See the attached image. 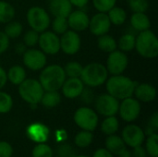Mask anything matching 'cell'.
Instances as JSON below:
<instances>
[{
  "label": "cell",
  "mask_w": 158,
  "mask_h": 157,
  "mask_svg": "<svg viewBox=\"0 0 158 157\" xmlns=\"http://www.w3.org/2000/svg\"><path fill=\"white\" fill-rule=\"evenodd\" d=\"M136 81L122 75H114L106 81V90L110 95L118 100H123L133 95Z\"/></svg>",
  "instance_id": "1"
},
{
  "label": "cell",
  "mask_w": 158,
  "mask_h": 157,
  "mask_svg": "<svg viewBox=\"0 0 158 157\" xmlns=\"http://www.w3.org/2000/svg\"><path fill=\"white\" fill-rule=\"evenodd\" d=\"M65 80L66 74L64 68L59 65H51L42 71L39 82L45 92L58 91L61 89Z\"/></svg>",
  "instance_id": "2"
},
{
  "label": "cell",
  "mask_w": 158,
  "mask_h": 157,
  "mask_svg": "<svg viewBox=\"0 0 158 157\" xmlns=\"http://www.w3.org/2000/svg\"><path fill=\"white\" fill-rule=\"evenodd\" d=\"M108 77L106 68L100 63H91L82 68L80 76L83 84L90 87H97L104 84Z\"/></svg>",
  "instance_id": "3"
},
{
  "label": "cell",
  "mask_w": 158,
  "mask_h": 157,
  "mask_svg": "<svg viewBox=\"0 0 158 157\" xmlns=\"http://www.w3.org/2000/svg\"><path fill=\"white\" fill-rule=\"evenodd\" d=\"M135 47L139 55L145 58H155L158 55V40L156 34L149 31H143L137 36Z\"/></svg>",
  "instance_id": "4"
},
{
  "label": "cell",
  "mask_w": 158,
  "mask_h": 157,
  "mask_svg": "<svg viewBox=\"0 0 158 157\" xmlns=\"http://www.w3.org/2000/svg\"><path fill=\"white\" fill-rule=\"evenodd\" d=\"M44 93L41 83L34 79H25L19 85V93L20 97L31 105L40 103Z\"/></svg>",
  "instance_id": "5"
},
{
  "label": "cell",
  "mask_w": 158,
  "mask_h": 157,
  "mask_svg": "<svg viewBox=\"0 0 158 157\" xmlns=\"http://www.w3.org/2000/svg\"><path fill=\"white\" fill-rule=\"evenodd\" d=\"M27 20L31 28L37 32L44 31L50 25V18L47 12L40 6H32L28 10Z\"/></svg>",
  "instance_id": "6"
},
{
  "label": "cell",
  "mask_w": 158,
  "mask_h": 157,
  "mask_svg": "<svg viewBox=\"0 0 158 157\" xmlns=\"http://www.w3.org/2000/svg\"><path fill=\"white\" fill-rule=\"evenodd\" d=\"M74 121L81 130L93 131L98 125V116L89 107H81L74 114Z\"/></svg>",
  "instance_id": "7"
},
{
  "label": "cell",
  "mask_w": 158,
  "mask_h": 157,
  "mask_svg": "<svg viewBox=\"0 0 158 157\" xmlns=\"http://www.w3.org/2000/svg\"><path fill=\"white\" fill-rule=\"evenodd\" d=\"M119 103L118 100L109 93L102 94L96 98L95 108L97 112L105 117L115 116L118 112Z\"/></svg>",
  "instance_id": "8"
},
{
  "label": "cell",
  "mask_w": 158,
  "mask_h": 157,
  "mask_svg": "<svg viewBox=\"0 0 158 157\" xmlns=\"http://www.w3.org/2000/svg\"><path fill=\"white\" fill-rule=\"evenodd\" d=\"M129 59L125 53L121 51H113L109 54L106 61V69L112 75L122 74L128 67Z\"/></svg>",
  "instance_id": "9"
},
{
  "label": "cell",
  "mask_w": 158,
  "mask_h": 157,
  "mask_svg": "<svg viewBox=\"0 0 158 157\" xmlns=\"http://www.w3.org/2000/svg\"><path fill=\"white\" fill-rule=\"evenodd\" d=\"M118 112L121 118L127 122L134 121L141 113V105L140 103L131 97L123 99L121 105H119Z\"/></svg>",
  "instance_id": "10"
},
{
  "label": "cell",
  "mask_w": 158,
  "mask_h": 157,
  "mask_svg": "<svg viewBox=\"0 0 158 157\" xmlns=\"http://www.w3.org/2000/svg\"><path fill=\"white\" fill-rule=\"evenodd\" d=\"M145 139L144 131L137 125H128L122 130V140L130 147H137L143 143Z\"/></svg>",
  "instance_id": "11"
},
{
  "label": "cell",
  "mask_w": 158,
  "mask_h": 157,
  "mask_svg": "<svg viewBox=\"0 0 158 157\" xmlns=\"http://www.w3.org/2000/svg\"><path fill=\"white\" fill-rule=\"evenodd\" d=\"M38 43L42 51L47 55H56L60 50V40L52 31H43L39 36Z\"/></svg>",
  "instance_id": "12"
},
{
  "label": "cell",
  "mask_w": 158,
  "mask_h": 157,
  "mask_svg": "<svg viewBox=\"0 0 158 157\" xmlns=\"http://www.w3.org/2000/svg\"><path fill=\"white\" fill-rule=\"evenodd\" d=\"M23 63L31 70H40L46 64V56L43 51L30 49L23 53Z\"/></svg>",
  "instance_id": "13"
},
{
  "label": "cell",
  "mask_w": 158,
  "mask_h": 157,
  "mask_svg": "<svg viewBox=\"0 0 158 157\" xmlns=\"http://www.w3.org/2000/svg\"><path fill=\"white\" fill-rule=\"evenodd\" d=\"M60 40V49L67 55H75L81 48V38L75 31H67Z\"/></svg>",
  "instance_id": "14"
},
{
  "label": "cell",
  "mask_w": 158,
  "mask_h": 157,
  "mask_svg": "<svg viewBox=\"0 0 158 157\" xmlns=\"http://www.w3.org/2000/svg\"><path fill=\"white\" fill-rule=\"evenodd\" d=\"M111 26V22L109 20L108 16L106 13L100 12L94 15L89 21L88 28L91 32L96 36H101L106 34Z\"/></svg>",
  "instance_id": "15"
},
{
  "label": "cell",
  "mask_w": 158,
  "mask_h": 157,
  "mask_svg": "<svg viewBox=\"0 0 158 157\" xmlns=\"http://www.w3.org/2000/svg\"><path fill=\"white\" fill-rule=\"evenodd\" d=\"M61 88L65 97L74 99L81 95L84 84L80 78H69L67 81L65 80Z\"/></svg>",
  "instance_id": "16"
},
{
  "label": "cell",
  "mask_w": 158,
  "mask_h": 157,
  "mask_svg": "<svg viewBox=\"0 0 158 157\" xmlns=\"http://www.w3.org/2000/svg\"><path fill=\"white\" fill-rule=\"evenodd\" d=\"M67 19L69 27H70L73 31H82L86 30L89 26L90 21L88 15L81 10H76L74 12H71L68 16Z\"/></svg>",
  "instance_id": "17"
},
{
  "label": "cell",
  "mask_w": 158,
  "mask_h": 157,
  "mask_svg": "<svg viewBox=\"0 0 158 157\" xmlns=\"http://www.w3.org/2000/svg\"><path fill=\"white\" fill-rule=\"evenodd\" d=\"M48 9L55 17L68 18L71 13L72 5L69 0H49Z\"/></svg>",
  "instance_id": "18"
},
{
  "label": "cell",
  "mask_w": 158,
  "mask_h": 157,
  "mask_svg": "<svg viewBox=\"0 0 158 157\" xmlns=\"http://www.w3.org/2000/svg\"><path fill=\"white\" fill-rule=\"evenodd\" d=\"M27 134L31 141L43 143L48 140L49 130L46 126L41 123H34L27 129Z\"/></svg>",
  "instance_id": "19"
},
{
  "label": "cell",
  "mask_w": 158,
  "mask_h": 157,
  "mask_svg": "<svg viewBox=\"0 0 158 157\" xmlns=\"http://www.w3.org/2000/svg\"><path fill=\"white\" fill-rule=\"evenodd\" d=\"M136 96V98L142 102L149 103L155 100L156 96V90L154 86L148 83H142L137 84L133 93Z\"/></svg>",
  "instance_id": "20"
},
{
  "label": "cell",
  "mask_w": 158,
  "mask_h": 157,
  "mask_svg": "<svg viewBox=\"0 0 158 157\" xmlns=\"http://www.w3.org/2000/svg\"><path fill=\"white\" fill-rule=\"evenodd\" d=\"M125 148L126 144L124 141L117 135H109V137L106 140V149L112 155H118Z\"/></svg>",
  "instance_id": "21"
},
{
  "label": "cell",
  "mask_w": 158,
  "mask_h": 157,
  "mask_svg": "<svg viewBox=\"0 0 158 157\" xmlns=\"http://www.w3.org/2000/svg\"><path fill=\"white\" fill-rule=\"evenodd\" d=\"M131 24L134 30L143 31L149 30L151 22L145 13H134L131 18Z\"/></svg>",
  "instance_id": "22"
},
{
  "label": "cell",
  "mask_w": 158,
  "mask_h": 157,
  "mask_svg": "<svg viewBox=\"0 0 158 157\" xmlns=\"http://www.w3.org/2000/svg\"><path fill=\"white\" fill-rule=\"evenodd\" d=\"M6 77L14 85H19L26 79V71L20 66H13L8 70Z\"/></svg>",
  "instance_id": "23"
},
{
  "label": "cell",
  "mask_w": 158,
  "mask_h": 157,
  "mask_svg": "<svg viewBox=\"0 0 158 157\" xmlns=\"http://www.w3.org/2000/svg\"><path fill=\"white\" fill-rule=\"evenodd\" d=\"M60 101H61V96L57 93V91H49L46 92L45 93H44L40 102L44 107L53 108L57 105H59Z\"/></svg>",
  "instance_id": "24"
},
{
  "label": "cell",
  "mask_w": 158,
  "mask_h": 157,
  "mask_svg": "<svg viewBox=\"0 0 158 157\" xmlns=\"http://www.w3.org/2000/svg\"><path fill=\"white\" fill-rule=\"evenodd\" d=\"M97 44H98V47L106 53H111L117 49V43L115 39L112 36L107 35V34L99 36Z\"/></svg>",
  "instance_id": "25"
},
{
  "label": "cell",
  "mask_w": 158,
  "mask_h": 157,
  "mask_svg": "<svg viewBox=\"0 0 158 157\" xmlns=\"http://www.w3.org/2000/svg\"><path fill=\"white\" fill-rule=\"evenodd\" d=\"M108 18L111 23L114 25H121L125 22L127 19V14L126 11L121 8V7H117L113 6L109 11H108Z\"/></svg>",
  "instance_id": "26"
},
{
  "label": "cell",
  "mask_w": 158,
  "mask_h": 157,
  "mask_svg": "<svg viewBox=\"0 0 158 157\" xmlns=\"http://www.w3.org/2000/svg\"><path fill=\"white\" fill-rule=\"evenodd\" d=\"M118 120L116 117L111 116V117H106V118L103 121L101 125V130L103 133L106 135H113L115 134L118 130Z\"/></svg>",
  "instance_id": "27"
},
{
  "label": "cell",
  "mask_w": 158,
  "mask_h": 157,
  "mask_svg": "<svg viewBox=\"0 0 158 157\" xmlns=\"http://www.w3.org/2000/svg\"><path fill=\"white\" fill-rule=\"evenodd\" d=\"M15 16L14 7L6 1H0V22L7 23Z\"/></svg>",
  "instance_id": "28"
},
{
  "label": "cell",
  "mask_w": 158,
  "mask_h": 157,
  "mask_svg": "<svg viewBox=\"0 0 158 157\" xmlns=\"http://www.w3.org/2000/svg\"><path fill=\"white\" fill-rule=\"evenodd\" d=\"M94 136L92 131H88V130H82L80 131L76 136H75V144L78 147L81 148H86L88 147L92 142H93Z\"/></svg>",
  "instance_id": "29"
},
{
  "label": "cell",
  "mask_w": 158,
  "mask_h": 157,
  "mask_svg": "<svg viewBox=\"0 0 158 157\" xmlns=\"http://www.w3.org/2000/svg\"><path fill=\"white\" fill-rule=\"evenodd\" d=\"M135 41H136V37L133 34L126 33L120 37L118 41V47L123 52L131 51L135 47Z\"/></svg>",
  "instance_id": "30"
},
{
  "label": "cell",
  "mask_w": 158,
  "mask_h": 157,
  "mask_svg": "<svg viewBox=\"0 0 158 157\" xmlns=\"http://www.w3.org/2000/svg\"><path fill=\"white\" fill-rule=\"evenodd\" d=\"M83 67L78 62H69L66 65L64 71L69 78H80Z\"/></svg>",
  "instance_id": "31"
},
{
  "label": "cell",
  "mask_w": 158,
  "mask_h": 157,
  "mask_svg": "<svg viewBox=\"0 0 158 157\" xmlns=\"http://www.w3.org/2000/svg\"><path fill=\"white\" fill-rule=\"evenodd\" d=\"M145 151L152 157H158V135L156 133L148 136Z\"/></svg>",
  "instance_id": "32"
},
{
  "label": "cell",
  "mask_w": 158,
  "mask_h": 157,
  "mask_svg": "<svg viewBox=\"0 0 158 157\" xmlns=\"http://www.w3.org/2000/svg\"><path fill=\"white\" fill-rule=\"evenodd\" d=\"M22 31V25L18 21H13L7 23L5 27V33L8 38H17L20 35Z\"/></svg>",
  "instance_id": "33"
},
{
  "label": "cell",
  "mask_w": 158,
  "mask_h": 157,
  "mask_svg": "<svg viewBox=\"0 0 158 157\" xmlns=\"http://www.w3.org/2000/svg\"><path fill=\"white\" fill-rule=\"evenodd\" d=\"M52 28L56 33L63 34L64 32H66L69 29V23H68L67 18L56 17L52 22Z\"/></svg>",
  "instance_id": "34"
},
{
  "label": "cell",
  "mask_w": 158,
  "mask_h": 157,
  "mask_svg": "<svg viewBox=\"0 0 158 157\" xmlns=\"http://www.w3.org/2000/svg\"><path fill=\"white\" fill-rule=\"evenodd\" d=\"M31 155L32 157H53V151L50 146L43 143L33 148Z\"/></svg>",
  "instance_id": "35"
},
{
  "label": "cell",
  "mask_w": 158,
  "mask_h": 157,
  "mask_svg": "<svg viewBox=\"0 0 158 157\" xmlns=\"http://www.w3.org/2000/svg\"><path fill=\"white\" fill-rule=\"evenodd\" d=\"M13 105V100L11 96L4 92H0V114L8 113Z\"/></svg>",
  "instance_id": "36"
},
{
  "label": "cell",
  "mask_w": 158,
  "mask_h": 157,
  "mask_svg": "<svg viewBox=\"0 0 158 157\" xmlns=\"http://www.w3.org/2000/svg\"><path fill=\"white\" fill-rule=\"evenodd\" d=\"M129 6L134 13H145L149 3L147 0H129Z\"/></svg>",
  "instance_id": "37"
},
{
  "label": "cell",
  "mask_w": 158,
  "mask_h": 157,
  "mask_svg": "<svg viewBox=\"0 0 158 157\" xmlns=\"http://www.w3.org/2000/svg\"><path fill=\"white\" fill-rule=\"evenodd\" d=\"M117 0H93L94 7L99 12H108L113 6H115Z\"/></svg>",
  "instance_id": "38"
},
{
  "label": "cell",
  "mask_w": 158,
  "mask_h": 157,
  "mask_svg": "<svg viewBox=\"0 0 158 157\" xmlns=\"http://www.w3.org/2000/svg\"><path fill=\"white\" fill-rule=\"evenodd\" d=\"M39 36H40L39 32H37L36 31H34L32 29L28 31L24 34V37H23L24 44L26 46H29V47L36 45L38 43V41H39Z\"/></svg>",
  "instance_id": "39"
},
{
  "label": "cell",
  "mask_w": 158,
  "mask_h": 157,
  "mask_svg": "<svg viewBox=\"0 0 158 157\" xmlns=\"http://www.w3.org/2000/svg\"><path fill=\"white\" fill-rule=\"evenodd\" d=\"M59 157H75V151L69 144H62L58 148Z\"/></svg>",
  "instance_id": "40"
},
{
  "label": "cell",
  "mask_w": 158,
  "mask_h": 157,
  "mask_svg": "<svg viewBox=\"0 0 158 157\" xmlns=\"http://www.w3.org/2000/svg\"><path fill=\"white\" fill-rule=\"evenodd\" d=\"M13 155V148L10 143L6 142H0V157H11Z\"/></svg>",
  "instance_id": "41"
},
{
  "label": "cell",
  "mask_w": 158,
  "mask_h": 157,
  "mask_svg": "<svg viewBox=\"0 0 158 157\" xmlns=\"http://www.w3.org/2000/svg\"><path fill=\"white\" fill-rule=\"evenodd\" d=\"M9 45V38L5 32L0 31V54H3Z\"/></svg>",
  "instance_id": "42"
},
{
  "label": "cell",
  "mask_w": 158,
  "mask_h": 157,
  "mask_svg": "<svg viewBox=\"0 0 158 157\" xmlns=\"http://www.w3.org/2000/svg\"><path fill=\"white\" fill-rule=\"evenodd\" d=\"M146 151L144 148L142 147V145L134 147L133 148V152L131 153L132 157H146Z\"/></svg>",
  "instance_id": "43"
},
{
  "label": "cell",
  "mask_w": 158,
  "mask_h": 157,
  "mask_svg": "<svg viewBox=\"0 0 158 157\" xmlns=\"http://www.w3.org/2000/svg\"><path fill=\"white\" fill-rule=\"evenodd\" d=\"M93 157H114L113 155L108 151L106 150V148H101V149H98L97 151H95V153L94 154V156Z\"/></svg>",
  "instance_id": "44"
},
{
  "label": "cell",
  "mask_w": 158,
  "mask_h": 157,
  "mask_svg": "<svg viewBox=\"0 0 158 157\" xmlns=\"http://www.w3.org/2000/svg\"><path fill=\"white\" fill-rule=\"evenodd\" d=\"M150 127L153 128L155 130H158V113H154L150 118Z\"/></svg>",
  "instance_id": "45"
},
{
  "label": "cell",
  "mask_w": 158,
  "mask_h": 157,
  "mask_svg": "<svg viewBox=\"0 0 158 157\" xmlns=\"http://www.w3.org/2000/svg\"><path fill=\"white\" fill-rule=\"evenodd\" d=\"M6 81H7V77H6V71L0 67V89H2L6 83Z\"/></svg>",
  "instance_id": "46"
},
{
  "label": "cell",
  "mask_w": 158,
  "mask_h": 157,
  "mask_svg": "<svg viewBox=\"0 0 158 157\" xmlns=\"http://www.w3.org/2000/svg\"><path fill=\"white\" fill-rule=\"evenodd\" d=\"M69 1L71 5H74L78 7H83L89 2V0H69Z\"/></svg>",
  "instance_id": "47"
},
{
  "label": "cell",
  "mask_w": 158,
  "mask_h": 157,
  "mask_svg": "<svg viewBox=\"0 0 158 157\" xmlns=\"http://www.w3.org/2000/svg\"><path fill=\"white\" fill-rule=\"evenodd\" d=\"M118 157H132V155H131V152H130L127 148H125L118 155Z\"/></svg>",
  "instance_id": "48"
},
{
  "label": "cell",
  "mask_w": 158,
  "mask_h": 157,
  "mask_svg": "<svg viewBox=\"0 0 158 157\" xmlns=\"http://www.w3.org/2000/svg\"><path fill=\"white\" fill-rule=\"evenodd\" d=\"M16 51H17V53H19V54L24 53V52H25V44H23V43H19V44H17V46H16Z\"/></svg>",
  "instance_id": "49"
},
{
  "label": "cell",
  "mask_w": 158,
  "mask_h": 157,
  "mask_svg": "<svg viewBox=\"0 0 158 157\" xmlns=\"http://www.w3.org/2000/svg\"><path fill=\"white\" fill-rule=\"evenodd\" d=\"M75 157H88V156H86V155H77V156H75Z\"/></svg>",
  "instance_id": "50"
}]
</instances>
